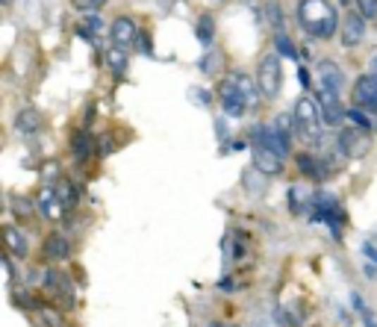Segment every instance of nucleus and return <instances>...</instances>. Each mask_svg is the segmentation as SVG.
<instances>
[{
	"label": "nucleus",
	"mask_w": 377,
	"mask_h": 327,
	"mask_svg": "<svg viewBox=\"0 0 377 327\" xmlns=\"http://www.w3.org/2000/svg\"><path fill=\"white\" fill-rule=\"evenodd\" d=\"M106 65H109L112 74H124V71H127V54L121 51V47L112 44L109 51H106Z\"/></svg>",
	"instance_id": "22"
},
{
	"label": "nucleus",
	"mask_w": 377,
	"mask_h": 327,
	"mask_svg": "<svg viewBox=\"0 0 377 327\" xmlns=\"http://www.w3.org/2000/svg\"><path fill=\"white\" fill-rule=\"evenodd\" d=\"M363 254L371 259V263H377V248H374V242H363Z\"/></svg>",
	"instance_id": "33"
},
{
	"label": "nucleus",
	"mask_w": 377,
	"mask_h": 327,
	"mask_svg": "<svg viewBox=\"0 0 377 327\" xmlns=\"http://www.w3.org/2000/svg\"><path fill=\"white\" fill-rule=\"evenodd\" d=\"M209 327H233V324H227V321H216V324H209Z\"/></svg>",
	"instance_id": "37"
},
{
	"label": "nucleus",
	"mask_w": 377,
	"mask_h": 327,
	"mask_svg": "<svg viewBox=\"0 0 377 327\" xmlns=\"http://www.w3.org/2000/svg\"><path fill=\"white\" fill-rule=\"evenodd\" d=\"M12 212H15L18 218H30V216H32V206H30L27 198H18V195H12Z\"/></svg>",
	"instance_id": "26"
},
{
	"label": "nucleus",
	"mask_w": 377,
	"mask_h": 327,
	"mask_svg": "<svg viewBox=\"0 0 377 327\" xmlns=\"http://www.w3.org/2000/svg\"><path fill=\"white\" fill-rule=\"evenodd\" d=\"M15 130H18V133H24V136L39 133V130H42V116H39L36 109H21L18 118H15Z\"/></svg>",
	"instance_id": "19"
},
{
	"label": "nucleus",
	"mask_w": 377,
	"mask_h": 327,
	"mask_svg": "<svg viewBox=\"0 0 377 327\" xmlns=\"http://www.w3.org/2000/svg\"><path fill=\"white\" fill-rule=\"evenodd\" d=\"M92 136L89 133H77L74 139H71V151H74V156L83 162V159H89V154H92Z\"/></svg>",
	"instance_id": "23"
},
{
	"label": "nucleus",
	"mask_w": 377,
	"mask_h": 327,
	"mask_svg": "<svg viewBox=\"0 0 377 327\" xmlns=\"http://www.w3.org/2000/svg\"><path fill=\"white\" fill-rule=\"evenodd\" d=\"M319 109H321V121L330 124V127H336L342 118H348V109H342L336 92L321 89V92H319Z\"/></svg>",
	"instance_id": "9"
},
{
	"label": "nucleus",
	"mask_w": 377,
	"mask_h": 327,
	"mask_svg": "<svg viewBox=\"0 0 377 327\" xmlns=\"http://www.w3.org/2000/svg\"><path fill=\"white\" fill-rule=\"evenodd\" d=\"M339 4H351V0H339Z\"/></svg>",
	"instance_id": "38"
},
{
	"label": "nucleus",
	"mask_w": 377,
	"mask_h": 327,
	"mask_svg": "<svg viewBox=\"0 0 377 327\" xmlns=\"http://www.w3.org/2000/svg\"><path fill=\"white\" fill-rule=\"evenodd\" d=\"M354 97H357V104H363V106H369V109L377 112V77H374V74L357 77V83H354Z\"/></svg>",
	"instance_id": "14"
},
{
	"label": "nucleus",
	"mask_w": 377,
	"mask_h": 327,
	"mask_svg": "<svg viewBox=\"0 0 377 327\" xmlns=\"http://www.w3.org/2000/svg\"><path fill=\"white\" fill-rule=\"evenodd\" d=\"M319 83H321V89L339 94L342 86H345V74H342V68H339L336 62L324 59V62H319Z\"/></svg>",
	"instance_id": "13"
},
{
	"label": "nucleus",
	"mask_w": 377,
	"mask_h": 327,
	"mask_svg": "<svg viewBox=\"0 0 377 327\" xmlns=\"http://www.w3.org/2000/svg\"><path fill=\"white\" fill-rule=\"evenodd\" d=\"M369 74H374V77H377V56L371 59V71H369Z\"/></svg>",
	"instance_id": "36"
},
{
	"label": "nucleus",
	"mask_w": 377,
	"mask_h": 327,
	"mask_svg": "<svg viewBox=\"0 0 377 327\" xmlns=\"http://www.w3.org/2000/svg\"><path fill=\"white\" fill-rule=\"evenodd\" d=\"M298 80H301V83L309 89V83H313V77H309V71L307 68H298Z\"/></svg>",
	"instance_id": "34"
},
{
	"label": "nucleus",
	"mask_w": 377,
	"mask_h": 327,
	"mask_svg": "<svg viewBox=\"0 0 377 327\" xmlns=\"http://www.w3.org/2000/svg\"><path fill=\"white\" fill-rule=\"evenodd\" d=\"M136 47H139V51H142L144 56H151V54H154V44H151V36H147V32H144V30L139 32V42H136Z\"/></svg>",
	"instance_id": "30"
},
{
	"label": "nucleus",
	"mask_w": 377,
	"mask_h": 327,
	"mask_svg": "<svg viewBox=\"0 0 377 327\" xmlns=\"http://www.w3.org/2000/svg\"><path fill=\"white\" fill-rule=\"evenodd\" d=\"M309 218H313V221H324V224L333 230V236H336V239L342 236V224H345V212H342V206H339V198H336V195H330V192L319 189V192H316V198H313V209H309Z\"/></svg>",
	"instance_id": "3"
},
{
	"label": "nucleus",
	"mask_w": 377,
	"mask_h": 327,
	"mask_svg": "<svg viewBox=\"0 0 377 327\" xmlns=\"http://www.w3.org/2000/svg\"><path fill=\"white\" fill-rule=\"evenodd\" d=\"M313 198H316V195L307 192V183H295V186L289 189V206H292L295 216H301V212L313 209Z\"/></svg>",
	"instance_id": "17"
},
{
	"label": "nucleus",
	"mask_w": 377,
	"mask_h": 327,
	"mask_svg": "<svg viewBox=\"0 0 377 327\" xmlns=\"http://www.w3.org/2000/svg\"><path fill=\"white\" fill-rule=\"evenodd\" d=\"M212 36H216V24H212L209 15H201V21H198V39L204 47L212 44Z\"/></svg>",
	"instance_id": "24"
},
{
	"label": "nucleus",
	"mask_w": 377,
	"mask_h": 327,
	"mask_svg": "<svg viewBox=\"0 0 377 327\" xmlns=\"http://www.w3.org/2000/svg\"><path fill=\"white\" fill-rule=\"evenodd\" d=\"M109 32H112V44L121 47V51L139 42V30H136L133 18H127V15H121V18L112 21V30H109Z\"/></svg>",
	"instance_id": "12"
},
{
	"label": "nucleus",
	"mask_w": 377,
	"mask_h": 327,
	"mask_svg": "<svg viewBox=\"0 0 377 327\" xmlns=\"http://www.w3.org/2000/svg\"><path fill=\"white\" fill-rule=\"evenodd\" d=\"M254 168L262 171L266 177H277L283 171V156L268 151V148H262V144H254Z\"/></svg>",
	"instance_id": "11"
},
{
	"label": "nucleus",
	"mask_w": 377,
	"mask_h": 327,
	"mask_svg": "<svg viewBox=\"0 0 377 327\" xmlns=\"http://www.w3.org/2000/svg\"><path fill=\"white\" fill-rule=\"evenodd\" d=\"M4 236H6V251L12 254V257H18V259H24L27 257V251H30V245H27V239H24V233L18 230V227H6L4 230Z\"/></svg>",
	"instance_id": "18"
},
{
	"label": "nucleus",
	"mask_w": 377,
	"mask_h": 327,
	"mask_svg": "<svg viewBox=\"0 0 377 327\" xmlns=\"http://www.w3.org/2000/svg\"><path fill=\"white\" fill-rule=\"evenodd\" d=\"M221 106H224V116H230V118H239V116H245V106H248L251 101H248V94L242 92V86H239V80L236 77H230V80H224L221 83Z\"/></svg>",
	"instance_id": "6"
},
{
	"label": "nucleus",
	"mask_w": 377,
	"mask_h": 327,
	"mask_svg": "<svg viewBox=\"0 0 377 327\" xmlns=\"http://www.w3.org/2000/svg\"><path fill=\"white\" fill-rule=\"evenodd\" d=\"M109 151H112V139H109V133H106V136H104V142H101V154L106 156Z\"/></svg>",
	"instance_id": "35"
},
{
	"label": "nucleus",
	"mask_w": 377,
	"mask_h": 327,
	"mask_svg": "<svg viewBox=\"0 0 377 327\" xmlns=\"http://www.w3.org/2000/svg\"><path fill=\"white\" fill-rule=\"evenodd\" d=\"M42 286H44V292L51 295L59 307H74V301H77V295H74V283H71V277L68 274H62V271H56V269H47L44 274H42Z\"/></svg>",
	"instance_id": "5"
},
{
	"label": "nucleus",
	"mask_w": 377,
	"mask_h": 327,
	"mask_svg": "<svg viewBox=\"0 0 377 327\" xmlns=\"http://www.w3.org/2000/svg\"><path fill=\"white\" fill-rule=\"evenodd\" d=\"M292 118H295V130H298V136L304 142H319L324 121H321V109H319V104L313 101V97H307V94L298 97Z\"/></svg>",
	"instance_id": "2"
},
{
	"label": "nucleus",
	"mask_w": 377,
	"mask_h": 327,
	"mask_svg": "<svg viewBox=\"0 0 377 327\" xmlns=\"http://www.w3.org/2000/svg\"><path fill=\"white\" fill-rule=\"evenodd\" d=\"M4 4H12V0H4Z\"/></svg>",
	"instance_id": "39"
},
{
	"label": "nucleus",
	"mask_w": 377,
	"mask_h": 327,
	"mask_svg": "<svg viewBox=\"0 0 377 327\" xmlns=\"http://www.w3.org/2000/svg\"><path fill=\"white\" fill-rule=\"evenodd\" d=\"M298 168L307 177H313V180H324V166H321V159L313 156V154H301L298 156Z\"/></svg>",
	"instance_id": "21"
},
{
	"label": "nucleus",
	"mask_w": 377,
	"mask_h": 327,
	"mask_svg": "<svg viewBox=\"0 0 377 327\" xmlns=\"http://www.w3.org/2000/svg\"><path fill=\"white\" fill-rule=\"evenodd\" d=\"M254 142L262 144V148L274 151V154H280V156L289 154V136L283 133V127H266V124H259V127H254Z\"/></svg>",
	"instance_id": "7"
},
{
	"label": "nucleus",
	"mask_w": 377,
	"mask_h": 327,
	"mask_svg": "<svg viewBox=\"0 0 377 327\" xmlns=\"http://www.w3.org/2000/svg\"><path fill=\"white\" fill-rule=\"evenodd\" d=\"M54 189H56V198H59L62 209H74V206H77L80 192H77V186L71 183V180H59V183H56Z\"/></svg>",
	"instance_id": "20"
},
{
	"label": "nucleus",
	"mask_w": 377,
	"mask_h": 327,
	"mask_svg": "<svg viewBox=\"0 0 377 327\" xmlns=\"http://www.w3.org/2000/svg\"><path fill=\"white\" fill-rule=\"evenodd\" d=\"M266 15H268V24H271L277 32H283V12H280V6H277V4H268V6H266Z\"/></svg>",
	"instance_id": "27"
},
{
	"label": "nucleus",
	"mask_w": 377,
	"mask_h": 327,
	"mask_svg": "<svg viewBox=\"0 0 377 327\" xmlns=\"http://www.w3.org/2000/svg\"><path fill=\"white\" fill-rule=\"evenodd\" d=\"M257 86L262 92V97H277L280 94V86H283V68H280V59L274 54L262 56L259 59V68H257Z\"/></svg>",
	"instance_id": "4"
},
{
	"label": "nucleus",
	"mask_w": 377,
	"mask_h": 327,
	"mask_svg": "<svg viewBox=\"0 0 377 327\" xmlns=\"http://www.w3.org/2000/svg\"><path fill=\"white\" fill-rule=\"evenodd\" d=\"M274 47H277V54L286 56V59H295V56H298V51H295V44H292V39L286 36V32H277Z\"/></svg>",
	"instance_id": "25"
},
{
	"label": "nucleus",
	"mask_w": 377,
	"mask_h": 327,
	"mask_svg": "<svg viewBox=\"0 0 377 327\" xmlns=\"http://www.w3.org/2000/svg\"><path fill=\"white\" fill-rule=\"evenodd\" d=\"M39 212L47 218V221H56L59 216H62V204H59V198H56V189H42V195H39Z\"/></svg>",
	"instance_id": "16"
},
{
	"label": "nucleus",
	"mask_w": 377,
	"mask_h": 327,
	"mask_svg": "<svg viewBox=\"0 0 377 327\" xmlns=\"http://www.w3.org/2000/svg\"><path fill=\"white\" fill-rule=\"evenodd\" d=\"M348 118H351L359 130H366V133H371V121L363 116V109H348Z\"/></svg>",
	"instance_id": "28"
},
{
	"label": "nucleus",
	"mask_w": 377,
	"mask_h": 327,
	"mask_svg": "<svg viewBox=\"0 0 377 327\" xmlns=\"http://www.w3.org/2000/svg\"><path fill=\"white\" fill-rule=\"evenodd\" d=\"M366 39V18L359 12H348L342 18V44L345 47H357Z\"/></svg>",
	"instance_id": "10"
},
{
	"label": "nucleus",
	"mask_w": 377,
	"mask_h": 327,
	"mask_svg": "<svg viewBox=\"0 0 377 327\" xmlns=\"http://www.w3.org/2000/svg\"><path fill=\"white\" fill-rule=\"evenodd\" d=\"M71 4L77 6V9H86V12H94V9H101L106 0H71Z\"/></svg>",
	"instance_id": "31"
},
{
	"label": "nucleus",
	"mask_w": 377,
	"mask_h": 327,
	"mask_svg": "<svg viewBox=\"0 0 377 327\" xmlns=\"http://www.w3.org/2000/svg\"><path fill=\"white\" fill-rule=\"evenodd\" d=\"M298 21L307 36H316V39H330L339 30V15L333 4H327V0H301Z\"/></svg>",
	"instance_id": "1"
},
{
	"label": "nucleus",
	"mask_w": 377,
	"mask_h": 327,
	"mask_svg": "<svg viewBox=\"0 0 377 327\" xmlns=\"http://www.w3.org/2000/svg\"><path fill=\"white\" fill-rule=\"evenodd\" d=\"M359 319H363V327H377V319H374V313H371L369 307L363 309V313H359Z\"/></svg>",
	"instance_id": "32"
},
{
	"label": "nucleus",
	"mask_w": 377,
	"mask_h": 327,
	"mask_svg": "<svg viewBox=\"0 0 377 327\" xmlns=\"http://www.w3.org/2000/svg\"><path fill=\"white\" fill-rule=\"evenodd\" d=\"M42 251H44L47 259H56V263H62V259H68V257H71V242L65 239L62 233H54V236H47V239H44Z\"/></svg>",
	"instance_id": "15"
},
{
	"label": "nucleus",
	"mask_w": 377,
	"mask_h": 327,
	"mask_svg": "<svg viewBox=\"0 0 377 327\" xmlns=\"http://www.w3.org/2000/svg\"><path fill=\"white\" fill-rule=\"evenodd\" d=\"M357 6L363 18H377V0H357Z\"/></svg>",
	"instance_id": "29"
},
{
	"label": "nucleus",
	"mask_w": 377,
	"mask_h": 327,
	"mask_svg": "<svg viewBox=\"0 0 377 327\" xmlns=\"http://www.w3.org/2000/svg\"><path fill=\"white\" fill-rule=\"evenodd\" d=\"M369 148H371V142L366 136V130H342V133H339V151L345 154L348 159L366 156Z\"/></svg>",
	"instance_id": "8"
}]
</instances>
